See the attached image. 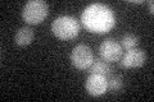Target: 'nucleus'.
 <instances>
[{"instance_id": "obj_12", "label": "nucleus", "mask_w": 154, "mask_h": 102, "mask_svg": "<svg viewBox=\"0 0 154 102\" xmlns=\"http://www.w3.org/2000/svg\"><path fill=\"white\" fill-rule=\"evenodd\" d=\"M148 7H149V12H150V14H153L154 13V8H153V1L152 0L148 3Z\"/></svg>"}, {"instance_id": "obj_3", "label": "nucleus", "mask_w": 154, "mask_h": 102, "mask_svg": "<svg viewBox=\"0 0 154 102\" xmlns=\"http://www.w3.org/2000/svg\"><path fill=\"white\" fill-rule=\"evenodd\" d=\"M48 13H49V7L45 1L31 0L23 7L22 18L28 24H38L48 17Z\"/></svg>"}, {"instance_id": "obj_1", "label": "nucleus", "mask_w": 154, "mask_h": 102, "mask_svg": "<svg viewBox=\"0 0 154 102\" xmlns=\"http://www.w3.org/2000/svg\"><path fill=\"white\" fill-rule=\"evenodd\" d=\"M84 27L93 33H105L114 27V14L104 4H91L82 13L81 17Z\"/></svg>"}, {"instance_id": "obj_10", "label": "nucleus", "mask_w": 154, "mask_h": 102, "mask_svg": "<svg viewBox=\"0 0 154 102\" xmlns=\"http://www.w3.org/2000/svg\"><path fill=\"white\" fill-rule=\"evenodd\" d=\"M139 42H140V40L137 36L132 35V33H127L121 38V47L126 48V50H131V48H136Z\"/></svg>"}, {"instance_id": "obj_9", "label": "nucleus", "mask_w": 154, "mask_h": 102, "mask_svg": "<svg viewBox=\"0 0 154 102\" xmlns=\"http://www.w3.org/2000/svg\"><path fill=\"white\" fill-rule=\"evenodd\" d=\"M89 71L91 74H102V75H110L112 73V66L104 60H96L89 68Z\"/></svg>"}, {"instance_id": "obj_4", "label": "nucleus", "mask_w": 154, "mask_h": 102, "mask_svg": "<svg viewBox=\"0 0 154 102\" xmlns=\"http://www.w3.org/2000/svg\"><path fill=\"white\" fill-rule=\"evenodd\" d=\"M71 61H72V64H73V66L80 70L89 69L91 64L94 63L93 51H91V48L88 45L80 43V45H77L73 50H72Z\"/></svg>"}, {"instance_id": "obj_7", "label": "nucleus", "mask_w": 154, "mask_h": 102, "mask_svg": "<svg viewBox=\"0 0 154 102\" xmlns=\"http://www.w3.org/2000/svg\"><path fill=\"white\" fill-rule=\"evenodd\" d=\"M145 60H146V55L143 50H140V48H131V50H127L125 55H122L119 64H121L122 68H126V69H135V68L143 66Z\"/></svg>"}, {"instance_id": "obj_5", "label": "nucleus", "mask_w": 154, "mask_h": 102, "mask_svg": "<svg viewBox=\"0 0 154 102\" xmlns=\"http://www.w3.org/2000/svg\"><path fill=\"white\" fill-rule=\"evenodd\" d=\"M99 55L104 61H118L122 57V47L113 38H107L99 47Z\"/></svg>"}, {"instance_id": "obj_2", "label": "nucleus", "mask_w": 154, "mask_h": 102, "mask_svg": "<svg viewBox=\"0 0 154 102\" xmlns=\"http://www.w3.org/2000/svg\"><path fill=\"white\" fill-rule=\"evenodd\" d=\"M51 31L59 40H72L80 32V24L73 17L63 16L57 18L51 24Z\"/></svg>"}, {"instance_id": "obj_8", "label": "nucleus", "mask_w": 154, "mask_h": 102, "mask_svg": "<svg viewBox=\"0 0 154 102\" xmlns=\"http://www.w3.org/2000/svg\"><path fill=\"white\" fill-rule=\"evenodd\" d=\"M33 31L30 27H21L19 30L16 32V36H14V42L17 43L18 46H27L30 45L33 40Z\"/></svg>"}, {"instance_id": "obj_11", "label": "nucleus", "mask_w": 154, "mask_h": 102, "mask_svg": "<svg viewBox=\"0 0 154 102\" xmlns=\"http://www.w3.org/2000/svg\"><path fill=\"white\" fill-rule=\"evenodd\" d=\"M123 87L122 78L119 75H110L108 79V89L112 92H118L121 91Z\"/></svg>"}, {"instance_id": "obj_6", "label": "nucleus", "mask_w": 154, "mask_h": 102, "mask_svg": "<svg viewBox=\"0 0 154 102\" xmlns=\"http://www.w3.org/2000/svg\"><path fill=\"white\" fill-rule=\"evenodd\" d=\"M85 88L90 96L99 97L104 95L108 89V79L105 75L102 74H90V77L86 79Z\"/></svg>"}]
</instances>
